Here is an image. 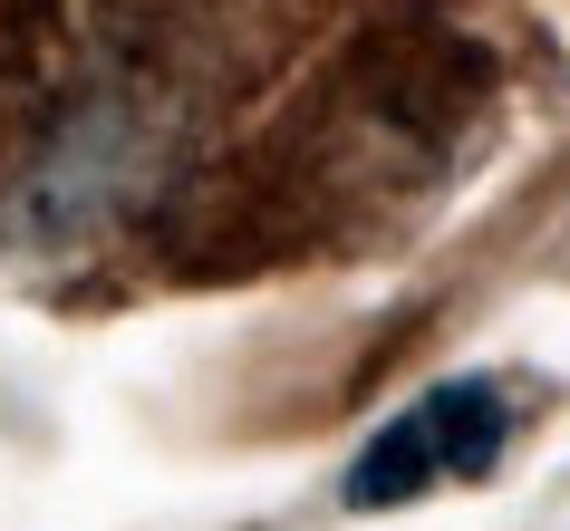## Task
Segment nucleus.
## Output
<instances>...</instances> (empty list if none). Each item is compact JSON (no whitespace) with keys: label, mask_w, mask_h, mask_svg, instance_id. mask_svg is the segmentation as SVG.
Returning a JSON list of instances; mask_svg holds the SVG:
<instances>
[{"label":"nucleus","mask_w":570,"mask_h":531,"mask_svg":"<svg viewBox=\"0 0 570 531\" xmlns=\"http://www.w3.org/2000/svg\"><path fill=\"white\" fill-rule=\"evenodd\" d=\"M503 444H512V396L493 377H445L358 444L348 502L358 512H387V502H416L435 483H474V473L503 464Z\"/></svg>","instance_id":"obj_1"}]
</instances>
